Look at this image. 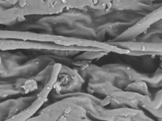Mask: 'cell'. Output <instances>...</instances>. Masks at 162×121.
I'll use <instances>...</instances> for the list:
<instances>
[{"mask_svg":"<svg viewBox=\"0 0 162 121\" xmlns=\"http://www.w3.org/2000/svg\"><path fill=\"white\" fill-rule=\"evenodd\" d=\"M1 39H14L20 41H38L51 42L65 47H81L102 49L105 52H114L120 54H128L129 50L121 48L111 44L104 43L93 40L84 39L63 35H54L37 34L28 32L1 31Z\"/></svg>","mask_w":162,"mask_h":121,"instance_id":"cell-1","label":"cell"},{"mask_svg":"<svg viewBox=\"0 0 162 121\" xmlns=\"http://www.w3.org/2000/svg\"><path fill=\"white\" fill-rule=\"evenodd\" d=\"M1 49L2 50L14 49H37V50H55V51H86V52H104L99 49L87 48L81 47H65L50 42L38 41H20L14 39H1Z\"/></svg>","mask_w":162,"mask_h":121,"instance_id":"cell-2","label":"cell"}]
</instances>
